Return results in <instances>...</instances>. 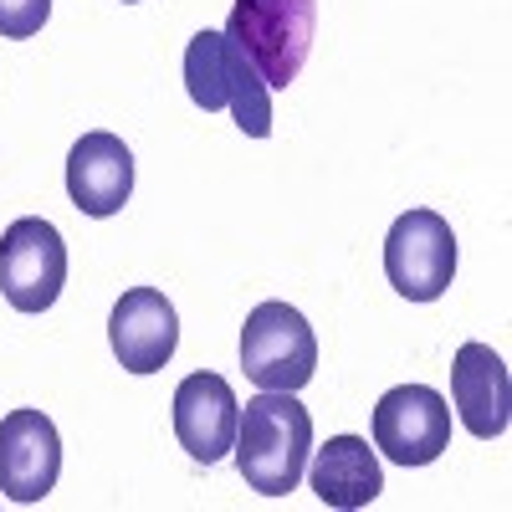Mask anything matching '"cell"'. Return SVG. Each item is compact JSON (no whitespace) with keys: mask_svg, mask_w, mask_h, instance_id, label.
I'll list each match as a JSON object with an SVG mask.
<instances>
[{"mask_svg":"<svg viewBox=\"0 0 512 512\" xmlns=\"http://www.w3.org/2000/svg\"><path fill=\"white\" fill-rule=\"evenodd\" d=\"M236 472L251 492L262 497H287L308 472L313 456V415L297 405L287 390H262L246 400L241 425H236Z\"/></svg>","mask_w":512,"mask_h":512,"instance_id":"6da1fadb","label":"cell"},{"mask_svg":"<svg viewBox=\"0 0 512 512\" xmlns=\"http://www.w3.org/2000/svg\"><path fill=\"white\" fill-rule=\"evenodd\" d=\"M185 93L205 113H236V128L246 139L272 134V88L262 72L251 67V57L236 47L226 31H195L185 47Z\"/></svg>","mask_w":512,"mask_h":512,"instance_id":"7a4b0ae2","label":"cell"},{"mask_svg":"<svg viewBox=\"0 0 512 512\" xmlns=\"http://www.w3.org/2000/svg\"><path fill=\"white\" fill-rule=\"evenodd\" d=\"M318 31V0H236L226 16V36L251 57L262 82L277 93L297 82Z\"/></svg>","mask_w":512,"mask_h":512,"instance_id":"3957f363","label":"cell"},{"mask_svg":"<svg viewBox=\"0 0 512 512\" xmlns=\"http://www.w3.org/2000/svg\"><path fill=\"white\" fill-rule=\"evenodd\" d=\"M241 369L256 390L297 395L318 374V338L292 303H256L241 328Z\"/></svg>","mask_w":512,"mask_h":512,"instance_id":"277c9868","label":"cell"},{"mask_svg":"<svg viewBox=\"0 0 512 512\" xmlns=\"http://www.w3.org/2000/svg\"><path fill=\"white\" fill-rule=\"evenodd\" d=\"M67 287V241L52 221L21 216L0 236V297L16 313H47Z\"/></svg>","mask_w":512,"mask_h":512,"instance_id":"5b68a950","label":"cell"},{"mask_svg":"<svg viewBox=\"0 0 512 512\" xmlns=\"http://www.w3.org/2000/svg\"><path fill=\"white\" fill-rule=\"evenodd\" d=\"M384 277L410 303H436L456 277V236L436 210H405L384 236Z\"/></svg>","mask_w":512,"mask_h":512,"instance_id":"8992f818","label":"cell"},{"mask_svg":"<svg viewBox=\"0 0 512 512\" xmlns=\"http://www.w3.org/2000/svg\"><path fill=\"white\" fill-rule=\"evenodd\" d=\"M451 446V405L431 384H395L374 405V451L400 466H431Z\"/></svg>","mask_w":512,"mask_h":512,"instance_id":"52a82bcc","label":"cell"},{"mask_svg":"<svg viewBox=\"0 0 512 512\" xmlns=\"http://www.w3.org/2000/svg\"><path fill=\"white\" fill-rule=\"evenodd\" d=\"M62 477V436L41 410H11L0 420V492L31 507Z\"/></svg>","mask_w":512,"mask_h":512,"instance_id":"ba28073f","label":"cell"},{"mask_svg":"<svg viewBox=\"0 0 512 512\" xmlns=\"http://www.w3.org/2000/svg\"><path fill=\"white\" fill-rule=\"evenodd\" d=\"M108 344L128 374H159L180 349L175 303L159 287H128L108 318Z\"/></svg>","mask_w":512,"mask_h":512,"instance_id":"9c48e42d","label":"cell"},{"mask_svg":"<svg viewBox=\"0 0 512 512\" xmlns=\"http://www.w3.org/2000/svg\"><path fill=\"white\" fill-rule=\"evenodd\" d=\"M236 425H241V400L221 374H190L175 390V436L190 451V461L216 466L236 446Z\"/></svg>","mask_w":512,"mask_h":512,"instance_id":"30bf717a","label":"cell"},{"mask_svg":"<svg viewBox=\"0 0 512 512\" xmlns=\"http://www.w3.org/2000/svg\"><path fill=\"white\" fill-rule=\"evenodd\" d=\"M67 195L82 216H118L134 195V154L118 134H82L67 154Z\"/></svg>","mask_w":512,"mask_h":512,"instance_id":"8fae6325","label":"cell"},{"mask_svg":"<svg viewBox=\"0 0 512 512\" xmlns=\"http://www.w3.org/2000/svg\"><path fill=\"white\" fill-rule=\"evenodd\" d=\"M451 405L477 441H497L512 420V374L487 344H461L451 364Z\"/></svg>","mask_w":512,"mask_h":512,"instance_id":"7c38bea8","label":"cell"},{"mask_svg":"<svg viewBox=\"0 0 512 512\" xmlns=\"http://www.w3.org/2000/svg\"><path fill=\"white\" fill-rule=\"evenodd\" d=\"M308 482H313L318 502L323 507H338V512L369 507L384 492L379 456L359 436H333L328 446H318L313 451V466H308Z\"/></svg>","mask_w":512,"mask_h":512,"instance_id":"4fadbf2b","label":"cell"},{"mask_svg":"<svg viewBox=\"0 0 512 512\" xmlns=\"http://www.w3.org/2000/svg\"><path fill=\"white\" fill-rule=\"evenodd\" d=\"M52 0H0V36L6 41H26L47 26Z\"/></svg>","mask_w":512,"mask_h":512,"instance_id":"5bb4252c","label":"cell"},{"mask_svg":"<svg viewBox=\"0 0 512 512\" xmlns=\"http://www.w3.org/2000/svg\"><path fill=\"white\" fill-rule=\"evenodd\" d=\"M123 6H134V0H123Z\"/></svg>","mask_w":512,"mask_h":512,"instance_id":"9a60e30c","label":"cell"}]
</instances>
